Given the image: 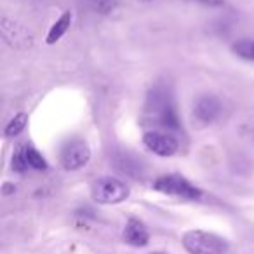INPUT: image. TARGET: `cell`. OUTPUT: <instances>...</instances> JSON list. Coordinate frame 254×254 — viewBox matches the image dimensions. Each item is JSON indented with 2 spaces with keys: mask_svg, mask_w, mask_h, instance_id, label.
Instances as JSON below:
<instances>
[{
  "mask_svg": "<svg viewBox=\"0 0 254 254\" xmlns=\"http://www.w3.org/2000/svg\"><path fill=\"white\" fill-rule=\"evenodd\" d=\"M146 113L162 127H167V129L180 127V119H178L173 96L164 87H155L150 91L148 99H146Z\"/></svg>",
  "mask_w": 254,
  "mask_h": 254,
  "instance_id": "1",
  "label": "cell"
},
{
  "mask_svg": "<svg viewBox=\"0 0 254 254\" xmlns=\"http://www.w3.org/2000/svg\"><path fill=\"white\" fill-rule=\"evenodd\" d=\"M150 254H164V253H150Z\"/></svg>",
  "mask_w": 254,
  "mask_h": 254,
  "instance_id": "15",
  "label": "cell"
},
{
  "mask_svg": "<svg viewBox=\"0 0 254 254\" xmlns=\"http://www.w3.org/2000/svg\"><path fill=\"white\" fill-rule=\"evenodd\" d=\"M28 162H26V155H25V146H18V150L12 155V169L16 173H25L28 169Z\"/></svg>",
  "mask_w": 254,
  "mask_h": 254,
  "instance_id": "13",
  "label": "cell"
},
{
  "mask_svg": "<svg viewBox=\"0 0 254 254\" xmlns=\"http://www.w3.org/2000/svg\"><path fill=\"white\" fill-rule=\"evenodd\" d=\"M91 195L98 204H120L129 197V187L122 180L103 176L92 183Z\"/></svg>",
  "mask_w": 254,
  "mask_h": 254,
  "instance_id": "3",
  "label": "cell"
},
{
  "mask_svg": "<svg viewBox=\"0 0 254 254\" xmlns=\"http://www.w3.org/2000/svg\"><path fill=\"white\" fill-rule=\"evenodd\" d=\"M221 113V103L214 96H202L193 106V117L200 124H212Z\"/></svg>",
  "mask_w": 254,
  "mask_h": 254,
  "instance_id": "7",
  "label": "cell"
},
{
  "mask_svg": "<svg viewBox=\"0 0 254 254\" xmlns=\"http://www.w3.org/2000/svg\"><path fill=\"white\" fill-rule=\"evenodd\" d=\"M91 159V148L84 139H71L61 150V166L66 171H78Z\"/></svg>",
  "mask_w": 254,
  "mask_h": 254,
  "instance_id": "5",
  "label": "cell"
},
{
  "mask_svg": "<svg viewBox=\"0 0 254 254\" xmlns=\"http://www.w3.org/2000/svg\"><path fill=\"white\" fill-rule=\"evenodd\" d=\"M25 155H26V162L32 169L37 171H46L47 169V162L42 155L39 153V150L33 148L32 145H26L25 146Z\"/></svg>",
  "mask_w": 254,
  "mask_h": 254,
  "instance_id": "12",
  "label": "cell"
},
{
  "mask_svg": "<svg viewBox=\"0 0 254 254\" xmlns=\"http://www.w3.org/2000/svg\"><path fill=\"white\" fill-rule=\"evenodd\" d=\"M153 188L164 195H171V197L178 198H187V200H198L202 197V190L191 185L187 178L180 176V174H166L155 180Z\"/></svg>",
  "mask_w": 254,
  "mask_h": 254,
  "instance_id": "4",
  "label": "cell"
},
{
  "mask_svg": "<svg viewBox=\"0 0 254 254\" xmlns=\"http://www.w3.org/2000/svg\"><path fill=\"white\" fill-rule=\"evenodd\" d=\"M143 143L145 146L153 152L159 157H173L178 152L180 145H178V139L171 134L159 131H148L143 134Z\"/></svg>",
  "mask_w": 254,
  "mask_h": 254,
  "instance_id": "6",
  "label": "cell"
},
{
  "mask_svg": "<svg viewBox=\"0 0 254 254\" xmlns=\"http://www.w3.org/2000/svg\"><path fill=\"white\" fill-rule=\"evenodd\" d=\"M124 240L132 247L146 246L150 240L148 228H146L143 221H139V219H136V218H131L127 221L126 228H124Z\"/></svg>",
  "mask_w": 254,
  "mask_h": 254,
  "instance_id": "8",
  "label": "cell"
},
{
  "mask_svg": "<svg viewBox=\"0 0 254 254\" xmlns=\"http://www.w3.org/2000/svg\"><path fill=\"white\" fill-rule=\"evenodd\" d=\"M183 247L190 254H226L228 240L204 230H191L183 235Z\"/></svg>",
  "mask_w": 254,
  "mask_h": 254,
  "instance_id": "2",
  "label": "cell"
},
{
  "mask_svg": "<svg viewBox=\"0 0 254 254\" xmlns=\"http://www.w3.org/2000/svg\"><path fill=\"white\" fill-rule=\"evenodd\" d=\"M71 18H73V16H71V12L66 11V12H63V14H61V18L58 19L53 26H51L49 33H47V39H46V42L49 44V46L56 44L58 40H60L61 37L68 32V28H70V25H71Z\"/></svg>",
  "mask_w": 254,
  "mask_h": 254,
  "instance_id": "9",
  "label": "cell"
},
{
  "mask_svg": "<svg viewBox=\"0 0 254 254\" xmlns=\"http://www.w3.org/2000/svg\"><path fill=\"white\" fill-rule=\"evenodd\" d=\"M26 124H28V117L25 115V113H18V115H14L11 120H9V124L5 126V138H14V136L21 134L23 131H25Z\"/></svg>",
  "mask_w": 254,
  "mask_h": 254,
  "instance_id": "10",
  "label": "cell"
},
{
  "mask_svg": "<svg viewBox=\"0 0 254 254\" xmlns=\"http://www.w3.org/2000/svg\"><path fill=\"white\" fill-rule=\"evenodd\" d=\"M232 51L239 58L247 61H254V40L251 39H240L232 46Z\"/></svg>",
  "mask_w": 254,
  "mask_h": 254,
  "instance_id": "11",
  "label": "cell"
},
{
  "mask_svg": "<svg viewBox=\"0 0 254 254\" xmlns=\"http://www.w3.org/2000/svg\"><path fill=\"white\" fill-rule=\"evenodd\" d=\"M200 2H205V4H211V5H214V4H221V0H200Z\"/></svg>",
  "mask_w": 254,
  "mask_h": 254,
  "instance_id": "14",
  "label": "cell"
}]
</instances>
